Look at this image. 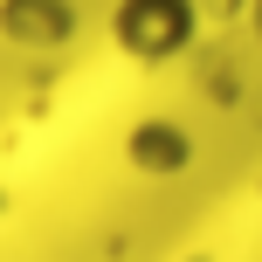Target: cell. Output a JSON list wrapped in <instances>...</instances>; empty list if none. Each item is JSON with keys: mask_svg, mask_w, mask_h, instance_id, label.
Masks as SVG:
<instances>
[{"mask_svg": "<svg viewBox=\"0 0 262 262\" xmlns=\"http://www.w3.org/2000/svg\"><path fill=\"white\" fill-rule=\"evenodd\" d=\"M118 41L131 55H172L193 41V0H118Z\"/></svg>", "mask_w": 262, "mask_h": 262, "instance_id": "cell-1", "label": "cell"}, {"mask_svg": "<svg viewBox=\"0 0 262 262\" xmlns=\"http://www.w3.org/2000/svg\"><path fill=\"white\" fill-rule=\"evenodd\" d=\"M249 35H255V49H262V0H249Z\"/></svg>", "mask_w": 262, "mask_h": 262, "instance_id": "cell-2", "label": "cell"}]
</instances>
